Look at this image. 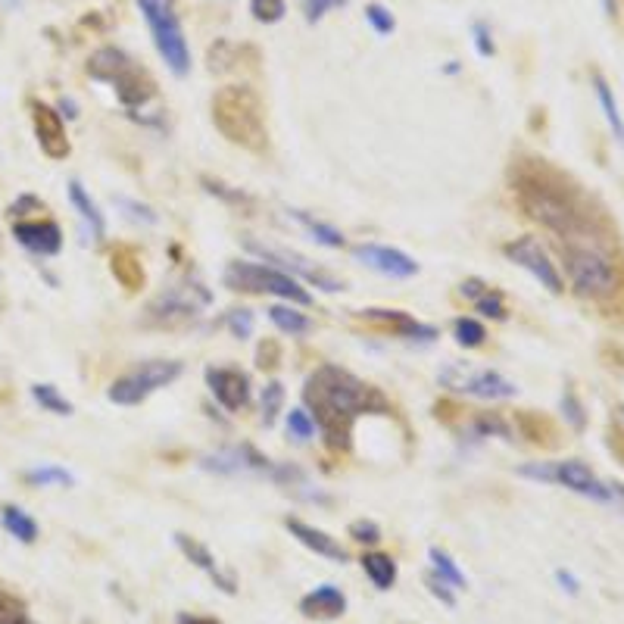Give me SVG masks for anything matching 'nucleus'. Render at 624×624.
<instances>
[{
    "label": "nucleus",
    "mask_w": 624,
    "mask_h": 624,
    "mask_svg": "<svg viewBox=\"0 0 624 624\" xmlns=\"http://www.w3.org/2000/svg\"><path fill=\"white\" fill-rule=\"evenodd\" d=\"M110 272L113 278L122 284L125 291H141L144 288V263H141V253L128 244H119L113 253H110Z\"/></svg>",
    "instance_id": "obj_23"
},
{
    "label": "nucleus",
    "mask_w": 624,
    "mask_h": 624,
    "mask_svg": "<svg viewBox=\"0 0 624 624\" xmlns=\"http://www.w3.org/2000/svg\"><path fill=\"white\" fill-rule=\"evenodd\" d=\"M509 263H515L518 269H525L534 281H540V288H546L550 294H562L565 291V278L559 272V266L550 259L546 247L531 238V234H522V238H515L503 247Z\"/></svg>",
    "instance_id": "obj_13"
},
{
    "label": "nucleus",
    "mask_w": 624,
    "mask_h": 624,
    "mask_svg": "<svg viewBox=\"0 0 624 624\" xmlns=\"http://www.w3.org/2000/svg\"><path fill=\"white\" fill-rule=\"evenodd\" d=\"M366 22L372 25V29H375L378 35H394V29H397L394 13H390L384 4H369V7H366Z\"/></svg>",
    "instance_id": "obj_44"
},
{
    "label": "nucleus",
    "mask_w": 624,
    "mask_h": 624,
    "mask_svg": "<svg viewBox=\"0 0 624 624\" xmlns=\"http://www.w3.org/2000/svg\"><path fill=\"white\" fill-rule=\"evenodd\" d=\"M437 381L453 394H465L475 400H512L518 394L515 381H509L497 369H475L468 362H450L440 369Z\"/></svg>",
    "instance_id": "obj_11"
},
{
    "label": "nucleus",
    "mask_w": 624,
    "mask_h": 624,
    "mask_svg": "<svg viewBox=\"0 0 624 624\" xmlns=\"http://www.w3.org/2000/svg\"><path fill=\"white\" fill-rule=\"evenodd\" d=\"M428 559H431V571L437 578H444L453 590H465L468 587V581H465V575H462V568L453 562V556L447 553V550H440V546H431L428 550Z\"/></svg>",
    "instance_id": "obj_31"
},
{
    "label": "nucleus",
    "mask_w": 624,
    "mask_h": 624,
    "mask_svg": "<svg viewBox=\"0 0 624 624\" xmlns=\"http://www.w3.org/2000/svg\"><path fill=\"white\" fill-rule=\"evenodd\" d=\"M509 185L518 210L559 238V244L615 238L600 206L546 160H518L509 172Z\"/></svg>",
    "instance_id": "obj_1"
},
{
    "label": "nucleus",
    "mask_w": 624,
    "mask_h": 624,
    "mask_svg": "<svg viewBox=\"0 0 624 624\" xmlns=\"http://www.w3.org/2000/svg\"><path fill=\"white\" fill-rule=\"evenodd\" d=\"M203 185H206V191H210V194H219L222 200H228V203H244V206H250L253 200L244 194V191H231L228 185H222V181H213V178H203Z\"/></svg>",
    "instance_id": "obj_49"
},
{
    "label": "nucleus",
    "mask_w": 624,
    "mask_h": 624,
    "mask_svg": "<svg viewBox=\"0 0 624 624\" xmlns=\"http://www.w3.org/2000/svg\"><path fill=\"white\" fill-rule=\"evenodd\" d=\"M206 387L228 412H241L250 403V375L234 366H210L206 369Z\"/></svg>",
    "instance_id": "obj_16"
},
{
    "label": "nucleus",
    "mask_w": 624,
    "mask_h": 624,
    "mask_svg": "<svg viewBox=\"0 0 624 624\" xmlns=\"http://www.w3.org/2000/svg\"><path fill=\"white\" fill-rule=\"evenodd\" d=\"M472 35H475L478 57H493V54H497V44H493V32H490L487 22H475L472 25Z\"/></svg>",
    "instance_id": "obj_48"
},
{
    "label": "nucleus",
    "mask_w": 624,
    "mask_h": 624,
    "mask_svg": "<svg viewBox=\"0 0 624 624\" xmlns=\"http://www.w3.org/2000/svg\"><path fill=\"white\" fill-rule=\"evenodd\" d=\"M32 125H35V138L41 150L50 160H66L69 156V138H66V125L60 110L47 107L41 100H32Z\"/></svg>",
    "instance_id": "obj_17"
},
{
    "label": "nucleus",
    "mask_w": 624,
    "mask_h": 624,
    "mask_svg": "<svg viewBox=\"0 0 624 624\" xmlns=\"http://www.w3.org/2000/svg\"><path fill=\"white\" fill-rule=\"evenodd\" d=\"M303 400L309 406L312 422H316L328 450L347 453L353 425L359 415H384L390 412V400L378 387L356 378L341 366H319L306 378Z\"/></svg>",
    "instance_id": "obj_2"
},
{
    "label": "nucleus",
    "mask_w": 624,
    "mask_h": 624,
    "mask_svg": "<svg viewBox=\"0 0 624 624\" xmlns=\"http://www.w3.org/2000/svg\"><path fill=\"white\" fill-rule=\"evenodd\" d=\"M356 316L362 322H369L375 328H387L390 334H397V337H406V341H434L437 337V328L434 325H425L419 319H412L409 312L403 309H359Z\"/></svg>",
    "instance_id": "obj_18"
},
{
    "label": "nucleus",
    "mask_w": 624,
    "mask_h": 624,
    "mask_svg": "<svg viewBox=\"0 0 624 624\" xmlns=\"http://www.w3.org/2000/svg\"><path fill=\"white\" fill-rule=\"evenodd\" d=\"M425 587H428V593L434 596V600H440L447 609H456V590L444 578H437L434 571H428V575H425Z\"/></svg>",
    "instance_id": "obj_47"
},
{
    "label": "nucleus",
    "mask_w": 624,
    "mask_h": 624,
    "mask_svg": "<svg viewBox=\"0 0 624 624\" xmlns=\"http://www.w3.org/2000/svg\"><path fill=\"white\" fill-rule=\"evenodd\" d=\"M288 213L297 219V225H300L316 244H322V247H328V250H341V247H344V234L337 231L334 225H328V222H322V219H316V216H309L306 210H288Z\"/></svg>",
    "instance_id": "obj_26"
},
{
    "label": "nucleus",
    "mask_w": 624,
    "mask_h": 624,
    "mask_svg": "<svg viewBox=\"0 0 624 624\" xmlns=\"http://www.w3.org/2000/svg\"><path fill=\"white\" fill-rule=\"evenodd\" d=\"M284 528L291 531V537L297 540V543H303L306 550H312L316 556H322V559H331V562H350V553L344 550L341 543H337L331 534H325L322 528H316V525H306L303 518H297V515H288L284 518Z\"/></svg>",
    "instance_id": "obj_21"
},
{
    "label": "nucleus",
    "mask_w": 624,
    "mask_h": 624,
    "mask_svg": "<svg viewBox=\"0 0 624 624\" xmlns=\"http://www.w3.org/2000/svg\"><path fill=\"white\" fill-rule=\"evenodd\" d=\"M475 309L481 312V316L493 319V322H506V319H509V309H506V303H503V294H500V291H493V288H487V291L475 300Z\"/></svg>",
    "instance_id": "obj_37"
},
{
    "label": "nucleus",
    "mask_w": 624,
    "mask_h": 624,
    "mask_svg": "<svg viewBox=\"0 0 624 624\" xmlns=\"http://www.w3.org/2000/svg\"><path fill=\"white\" fill-rule=\"evenodd\" d=\"M359 562H362V571H366V578L378 590H390L397 584V562L390 559L387 553H366Z\"/></svg>",
    "instance_id": "obj_27"
},
{
    "label": "nucleus",
    "mask_w": 624,
    "mask_h": 624,
    "mask_svg": "<svg viewBox=\"0 0 624 624\" xmlns=\"http://www.w3.org/2000/svg\"><path fill=\"white\" fill-rule=\"evenodd\" d=\"M244 247L250 253H256L259 259H266L269 266L281 269V272H288L291 278H303L306 284H312V288H319L325 294H337V291H344V281L337 278L334 272L316 266L312 259H306L303 253L297 250H288V247H275V244H263V241H244Z\"/></svg>",
    "instance_id": "obj_12"
},
{
    "label": "nucleus",
    "mask_w": 624,
    "mask_h": 624,
    "mask_svg": "<svg viewBox=\"0 0 624 624\" xmlns=\"http://www.w3.org/2000/svg\"><path fill=\"white\" fill-rule=\"evenodd\" d=\"M178 624H222L219 618H210V615H188V612H181L178 615Z\"/></svg>",
    "instance_id": "obj_53"
},
{
    "label": "nucleus",
    "mask_w": 624,
    "mask_h": 624,
    "mask_svg": "<svg viewBox=\"0 0 624 624\" xmlns=\"http://www.w3.org/2000/svg\"><path fill=\"white\" fill-rule=\"evenodd\" d=\"M347 534L356 543H369V546L381 543V528H378V522H372V518H356V522H350Z\"/></svg>",
    "instance_id": "obj_46"
},
{
    "label": "nucleus",
    "mask_w": 624,
    "mask_h": 624,
    "mask_svg": "<svg viewBox=\"0 0 624 624\" xmlns=\"http://www.w3.org/2000/svg\"><path fill=\"white\" fill-rule=\"evenodd\" d=\"M284 400H288V394H284L281 381H269L263 387V394H259V409H263V425L266 428H272L278 422V415L284 409Z\"/></svg>",
    "instance_id": "obj_32"
},
{
    "label": "nucleus",
    "mask_w": 624,
    "mask_h": 624,
    "mask_svg": "<svg viewBox=\"0 0 624 624\" xmlns=\"http://www.w3.org/2000/svg\"><path fill=\"white\" fill-rule=\"evenodd\" d=\"M518 475L540 484H556L565 487L578 497L600 503L609 509H624V487L618 481H606L593 472V468L581 459H562V462H528L518 468Z\"/></svg>",
    "instance_id": "obj_5"
},
{
    "label": "nucleus",
    "mask_w": 624,
    "mask_h": 624,
    "mask_svg": "<svg viewBox=\"0 0 624 624\" xmlns=\"http://www.w3.org/2000/svg\"><path fill=\"white\" fill-rule=\"evenodd\" d=\"M556 584L568 593V596H578V590H581V581L571 575V571H565V568H559L556 571Z\"/></svg>",
    "instance_id": "obj_52"
},
{
    "label": "nucleus",
    "mask_w": 624,
    "mask_h": 624,
    "mask_svg": "<svg viewBox=\"0 0 624 624\" xmlns=\"http://www.w3.org/2000/svg\"><path fill=\"white\" fill-rule=\"evenodd\" d=\"M13 238L35 256H57L63 250V231L50 219H29L13 225Z\"/></svg>",
    "instance_id": "obj_20"
},
{
    "label": "nucleus",
    "mask_w": 624,
    "mask_h": 624,
    "mask_svg": "<svg viewBox=\"0 0 624 624\" xmlns=\"http://www.w3.org/2000/svg\"><path fill=\"white\" fill-rule=\"evenodd\" d=\"M347 4H350V0H300L303 19H306L309 25L322 22L331 10H341V7H347Z\"/></svg>",
    "instance_id": "obj_43"
},
{
    "label": "nucleus",
    "mask_w": 624,
    "mask_h": 624,
    "mask_svg": "<svg viewBox=\"0 0 624 624\" xmlns=\"http://www.w3.org/2000/svg\"><path fill=\"white\" fill-rule=\"evenodd\" d=\"M590 82H593L596 103H600V110H603V116H606V122H609V128H612L615 141L624 144V116H621V110H618V100H615L612 85L606 82V75H603V72H593V75H590Z\"/></svg>",
    "instance_id": "obj_25"
},
{
    "label": "nucleus",
    "mask_w": 624,
    "mask_h": 624,
    "mask_svg": "<svg viewBox=\"0 0 624 624\" xmlns=\"http://www.w3.org/2000/svg\"><path fill=\"white\" fill-rule=\"evenodd\" d=\"M213 125L244 150H263L269 144V128H266V110L259 94L247 85H225L210 100Z\"/></svg>",
    "instance_id": "obj_4"
},
{
    "label": "nucleus",
    "mask_w": 624,
    "mask_h": 624,
    "mask_svg": "<svg viewBox=\"0 0 624 624\" xmlns=\"http://www.w3.org/2000/svg\"><path fill=\"white\" fill-rule=\"evenodd\" d=\"M316 422H312V415H309V409H291L288 412V434L294 437V440H300V444H306V440H312L316 437Z\"/></svg>",
    "instance_id": "obj_39"
},
{
    "label": "nucleus",
    "mask_w": 624,
    "mask_h": 624,
    "mask_svg": "<svg viewBox=\"0 0 624 624\" xmlns=\"http://www.w3.org/2000/svg\"><path fill=\"white\" fill-rule=\"evenodd\" d=\"M69 203L75 206L78 219L85 222V228L91 231L94 241H103V234H107V222H103V213L97 210V203L91 200V194L85 191V185L78 178L69 181Z\"/></svg>",
    "instance_id": "obj_24"
},
{
    "label": "nucleus",
    "mask_w": 624,
    "mask_h": 624,
    "mask_svg": "<svg viewBox=\"0 0 624 624\" xmlns=\"http://www.w3.org/2000/svg\"><path fill=\"white\" fill-rule=\"evenodd\" d=\"M0 522H4V528H7L19 543H35L38 534H41V528H38L35 518H32L29 512H25V509H19V506H4V509H0Z\"/></svg>",
    "instance_id": "obj_30"
},
{
    "label": "nucleus",
    "mask_w": 624,
    "mask_h": 624,
    "mask_svg": "<svg viewBox=\"0 0 624 624\" xmlns=\"http://www.w3.org/2000/svg\"><path fill=\"white\" fill-rule=\"evenodd\" d=\"M571 291L587 303H609L621 294L624 269L615 238H584L559 244Z\"/></svg>",
    "instance_id": "obj_3"
},
{
    "label": "nucleus",
    "mask_w": 624,
    "mask_h": 624,
    "mask_svg": "<svg viewBox=\"0 0 624 624\" xmlns=\"http://www.w3.org/2000/svg\"><path fill=\"white\" fill-rule=\"evenodd\" d=\"M518 428H522V434L528 440H534V444H553V428L546 425L543 419H537L534 412L518 415Z\"/></svg>",
    "instance_id": "obj_40"
},
{
    "label": "nucleus",
    "mask_w": 624,
    "mask_h": 624,
    "mask_svg": "<svg viewBox=\"0 0 624 624\" xmlns=\"http://www.w3.org/2000/svg\"><path fill=\"white\" fill-rule=\"evenodd\" d=\"M32 397L35 403L44 409V412H54V415H72V403L60 394L54 384H32Z\"/></svg>",
    "instance_id": "obj_33"
},
{
    "label": "nucleus",
    "mask_w": 624,
    "mask_h": 624,
    "mask_svg": "<svg viewBox=\"0 0 624 624\" xmlns=\"http://www.w3.org/2000/svg\"><path fill=\"white\" fill-rule=\"evenodd\" d=\"M621 419H624V406H621Z\"/></svg>",
    "instance_id": "obj_56"
},
{
    "label": "nucleus",
    "mask_w": 624,
    "mask_h": 624,
    "mask_svg": "<svg viewBox=\"0 0 624 624\" xmlns=\"http://www.w3.org/2000/svg\"><path fill=\"white\" fill-rule=\"evenodd\" d=\"M453 337H456V344H459V347H465V350H475V347H484V341H487V331H484V325H481L478 319H468V316H462V319H456V322H453Z\"/></svg>",
    "instance_id": "obj_34"
},
{
    "label": "nucleus",
    "mask_w": 624,
    "mask_h": 624,
    "mask_svg": "<svg viewBox=\"0 0 624 624\" xmlns=\"http://www.w3.org/2000/svg\"><path fill=\"white\" fill-rule=\"evenodd\" d=\"M0 624H35L25 603L4 587H0Z\"/></svg>",
    "instance_id": "obj_36"
},
{
    "label": "nucleus",
    "mask_w": 624,
    "mask_h": 624,
    "mask_svg": "<svg viewBox=\"0 0 624 624\" xmlns=\"http://www.w3.org/2000/svg\"><path fill=\"white\" fill-rule=\"evenodd\" d=\"M278 362H281V350H278L275 341L259 344V350H256V366H259V369H275Z\"/></svg>",
    "instance_id": "obj_50"
},
{
    "label": "nucleus",
    "mask_w": 624,
    "mask_h": 624,
    "mask_svg": "<svg viewBox=\"0 0 624 624\" xmlns=\"http://www.w3.org/2000/svg\"><path fill=\"white\" fill-rule=\"evenodd\" d=\"M269 319H272V325L278 331L291 334V337H300V334H309L312 331V319L306 316V312H300L294 303H288V306H281V303L269 306Z\"/></svg>",
    "instance_id": "obj_28"
},
{
    "label": "nucleus",
    "mask_w": 624,
    "mask_h": 624,
    "mask_svg": "<svg viewBox=\"0 0 624 624\" xmlns=\"http://www.w3.org/2000/svg\"><path fill=\"white\" fill-rule=\"evenodd\" d=\"M225 328L238 337V341H247V337L253 334V328H256V319H253V312L250 309H244V306H238V309H228L225 312Z\"/></svg>",
    "instance_id": "obj_38"
},
{
    "label": "nucleus",
    "mask_w": 624,
    "mask_h": 624,
    "mask_svg": "<svg viewBox=\"0 0 624 624\" xmlns=\"http://www.w3.org/2000/svg\"><path fill=\"white\" fill-rule=\"evenodd\" d=\"M465 434H468V440H475V444H481V440H487V437H500V440H515V434H512V428H509V422L506 419H500V415H493V412H481V415H475L472 419V425L465 428Z\"/></svg>",
    "instance_id": "obj_29"
},
{
    "label": "nucleus",
    "mask_w": 624,
    "mask_h": 624,
    "mask_svg": "<svg viewBox=\"0 0 624 624\" xmlns=\"http://www.w3.org/2000/svg\"><path fill=\"white\" fill-rule=\"evenodd\" d=\"M181 372H185V362H178V359H147V362H141V366L119 375L110 384L107 397L116 406H141L147 397L156 394V390H163L172 381H178Z\"/></svg>",
    "instance_id": "obj_10"
},
{
    "label": "nucleus",
    "mask_w": 624,
    "mask_h": 624,
    "mask_svg": "<svg viewBox=\"0 0 624 624\" xmlns=\"http://www.w3.org/2000/svg\"><path fill=\"white\" fill-rule=\"evenodd\" d=\"M600 7L609 19H618V0H600Z\"/></svg>",
    "instance_id": "obj_54"
},
{
    "label": "nucleus",
    "mask_w": 624,
    "mask_h": 624,
    "mask_svg": "<svg viewBox=\"0 0 624 624\" xmlns=\"http://www.w3.org/2000/svg\"><path fill=\"white\" fill-rule=\"evenodd\" d=\"M562 415H565V422L575 431L587 428V412H584V403L578 400L575 390H565V394H562Z\"/></svg>",
    "instance_id": "obj_42"
},
{
    "label": "nucleus",
    "mask_w": 624,
    "mask_h": 624,
    "mask_svg": "<svg viewBox=\"0 0 624 624\" xmlns=\"http://www.w3.org/2000/svg\"><path fill=\"white\" fill-rule=\"evenodd\" d=\"M122 210H125V216L132 219V222H144V225H156L160 222V216H156L147 203H138V200H132V197H113Z\"/></svg>",
    "instance_id": "obj_45"
},
{
    "label": "nucleus",
    "mask_w": 624,
    "mask_h": 624,
    "mask_svg": "<svg viewBox=\"0 0 624 624\" xmlns=\"http://www.w3.org/2000/svg\"><path fill=\"white\" fill-rule=\"evenodd\" d=\"M213 294L203 288L200 281H191V278H181L163 294H156L147 306V322L156 325V328H185L191 325L200 312L210 306Z\"/></svg>",
    "instance_id": "obj_9"
},
{
    "label": "nucleus",
    "mask_w": 624,
    "mask_h": 624,
    "mask_svg": "<svg viewBox=\"0 0 624 624\" xmlns=\"http://www.w3.org/2000/svg\"><path fill=\"white\" fill-rule=\"evenodd\" d=\"M135 4L141 7L147 19L156 54L163 57L172 75L185 78L191 72V47H188L185 29H181V19L175 13V0H135Z\"/></svg>",
    "instance_id": "obj_7"
},
{
    "label": "nucleus",
    "mask_w": 624,
    "mask_h": 624,
    "mask_svg": "<svg viewBox=\"0 0 624 624\" xmlns=\"http://www.w3.org/2000/svg\"><path fill=\"white\" fill-rule=\"evenodd\" d=\"M250 13L256 22L275 25L284 19V13H288V4H284V0H250Z\"/></svg>",
    "instance_id": "obj_41"
},
{
    "label": "nucleus",
    "mask_w": 624,
    "mask_h": 624,
    "mask_svg": "<svg viewBox=\"0 0 624 624\" xmlns=\"http://www.w3.org/2000/svg\"><path fill=\"white\" fill-rule=\"evenodd\" d=\"M25 481H29L32 487H50V484L72 487L75 478L60 465H38V468H29V472H25Z\"/></svg>",
    "instance_id": "obj_35"
},
{
    "label": "nucleus",
    "mask_w": 624,
    "mask_h": 624,
    "mask_svg": "<svg viewBox=\"0 0 624 624\" xmlns=\"http://www.w3.org/2000/svg\"><path fill=\"white\" fill-rule=\"evenodd\" d=\"M300 612L312 621H334L347 612V596L341 587L334 584H322L316 590H309L300 600Z\"/></svg>",
    "instance_id": "obj_22"
},
{
    "label": "nucleus",
    "mask_w": 624,
    "mask_h": 624,
    "mask_svg": "<svg viewBox=\"0 0 624 624\" xmlns=\"http://www.w3.org/2000/svg\"><path fill=\"white\" fill-rule=\"evenodd\" d=\"M60 110H63L60 116H66V119H75V116H78V113H75V103H72V100H66V97L60 100Z\"/></svg>",
    "instance_id": "obj_55"
},
{
    "label": "nucleus",
    "mask_w": 624,
    "mask_h": 624,
    "mask_svg": "<svg viewBox=\"0 0 624 624\" xmlns=\"http://www.w3.org/2000/svg\"><path fill=\"white\" fill-rule=\"evenodd\" d=\"M175 546L181 550V556H185L194 568H200L206 578H210L222 593H228V596H234L238 593V581H234V575H225L222 571V565L216 562V556L210 553V546L206 543H200L197 537H188V534H175Z\"/></svg>",
    "instance_id": "obj_19"
},
{
    "label": "nucleus",
    "mask_w": 624,
    "mask_h": 624,
    "mask_svg": "<svg viewBox=\"0 0 624 624\" xmlns=\"http://www.w3.org/2000/svg\"><path fill=\"white\" fill-rule=\"evenodd\" d=\"M222 281L228 291H241V294H269V297H281L294 306H309L312 297L306 288H300V281L291 278L288 272H281L275 266H263V263H247V259H234V263L225 266Z\"/></svg>",
    "instance_id": "obj_8"
},
{
    "label": "nucleus",
    "mask_w": 624,
    "mask_h": 624,
    "mask_svg": "<svg viewBox=\"0 0 624 624\" xmlns=\"http://www.w3.org/2000/svg\"><path fill=\"white\" fill-rule=\"evenodd\" d=\"M88 75L94 82L113 85L116 97L125 110H138L156 97V82L144 66H138L132 57L119 47H100L88 60Z\"/></svg>",
    "instance_id": "obj_6"
},
{
    "label": "nucleus",
    "mask_w": 624,
    "mask_h": 624,
    "mask_svg": "<svg viewBox=\"0 0 624 624\" xmlns=\"http://www.w3.org/2000/svg\"><path fill=\"white\" fill-rule=\"evenodd\" d=\"M353 259L359 266H366L384 278H412L419 275V263L397 250V247H384V244H356L353 247Z\"/></svg>",
    "instance_id": "obj_15"
},
{
    "label": "nucleus",
    "mask_w": 624,
    "mask_h": 624,
    "mask_svg": "<svg viewBox=\"0 0 624 624\" xmlns=\"http://www.w3.org/2000/svg\"><path fill=\"white\" fill-rule=\"evenodd\" d=\"M484 291H487V284H484L481 278H465V281L459 284V294H462L465 300H472V303H475Z\"/></svg>",
    "instance_id": "obj_51"
},
{
    "label": "nucleus",
    "mask_w": 624,
    "mask_h": 624,
    "mask_svg": "<svg viewBox=\"0 0 624 624\" xmlns=\"http://www.w3.org/2000/svg\"><path fill=\"white\" fill-rule=\"evenodd\" d=\"M200 468L216 475H269L272 472V459L263 456L256 447L241 444V447H222L216 453H206L200 459Z\"/></svg>",
    "instance_id": "obj_14"
}]
</instances>
